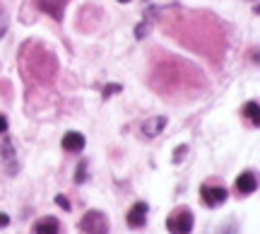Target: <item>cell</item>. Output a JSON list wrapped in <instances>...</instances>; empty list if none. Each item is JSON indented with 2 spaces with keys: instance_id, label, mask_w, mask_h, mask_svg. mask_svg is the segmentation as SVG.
I'll use <instances>...</instances> for the list:
<instances>
[{
  "instance_id": "30bf717a",
  "label": "cell",
  "mask_w": 260,
  "mask_h": 234,
  "mask_svg": "<svg viewBox=\"0 0 260 234\" xmlns=\"http://www.w3.org/2000/svg\"><path fill=\"white\" fill-rule=\"evenodd\" d=\"M243 113L251 119L253 126H260V106H258V102H248L246 106H243Z\"/></svg>"
},
{
  "instance_id": "6da1fadb",
  "label": "cell",
  "mask_w": 260,
  "mask_h": 234,
  "mask_svg": "<svg viewBox=\"0 0 260 234\" xmlns=\"http://www.w3.org/2000/svg\"><path fill=\"white\" fill-rule=\"evenodd\" d=\"M80 229L84 234H106L109 232V220H106L102 210H89L80 220Z\"/></svg>"
},
{
  "instance_id": "2e32d148",
  "label": "cell",
  "mask_w": 260,
  "mask_h": 234,
  "mask_svg": "<svg viewBox=\"0 0 260 234\" xmlns=\"http://www.w3.org/2000/svg\"><path fill=\"white\" fill-rule=\"evenodd\" d=\"M5 131H8V119H5V116L0 113V135H3Z\"/></svg>"
},
{
  "instance_id": "7a4b0ae2",
  "label": "cell",
  "mask_w": 260,
  "mask_h": 234,
  "mask_svg": "<svg viewBox=\"0 0 260 234\" xmlns=\"http://www.w3.org/2000/svg\"><path fill=\"white\" fill-rule=\"evenodd\" d=\"M167 229L171 234H190V229H193V215H190V210L183 208V210H176L174 215H169Z\"/></svg>"
},
{
  "instance_id": "e0dca14e",
  "label": "cell",
  "mask_w": 260,
  "mask_h": 234,
  "mask_svg": "<svg viewBox=\"0 0 260 234\" xmlns=\"http://www.w3.org/2000/svg\"><path fill=\"white\" fill-rule=\"evenodd\" d=\"M8 225H10V215L0 213V227H8Z\"/></svg>"
},
{
  "instance_id": "4fadbf2b",
  "label": "cell",
  "mask_w": 260,
  "mask_h": 234,
  "mask_svg": "<svg viewBox=\"0 0 260 234\" xmlns=\"http://www.w3.org/2000/svg\"><path fill=\"white\" fill-rule=\"evenodd\" d=\"M116 92H121V87H118V84H109V87L104 90V99H109V97L116 94Z\"/></svg>"
},
{
  "instance_id": "52a82bcc",
  "label": "cell",
  "mask_w": 260,
  "mask_h": 234,
  "mask_svg": "<svg viewBox=\"0 0 260 234\" xmlns=\"http://www.w3.org/2000/svg\"><path fill=\"white\" fill-rule=\"evenodd\" d=\"M84 148V135L77 131H68L63 135V150L68 152H80Z\"/></svg>"
},
{
  "instance_id": "277c9868",
  "label": "cell",
  "mask_w": 260,
  "mask_h": 234,
  "mask_svg": "<svg viewBox=\"0 0 260 234\" xmlns=\"http://www.w3.org/2000/svg\"><path fill=\"white\" fill-rule=\"evenodd\" d=\"M147 210H149L147 203H142V200H140V203H135V206L128 210V225L133 227V229L142 227V225H145V220H147Z\"/></svg>"
},
{
  "instance_id": "8992f818",
  "label": "cell",
  "mask_w": 260,
  "mask_h": 234,
  "mask_svg": "<svg viewBox=\"0 0 260 234\" xmlns=\"http://www.w3.org/2000/svg\"><path fill=\"white\" fill-rule=\"evenodd\" d=\"M164 128H167V119H164V116H154V119L145 121V126H142V135H145V138H157Z\"/></svg>"
},
{
  "instance_id": "8fae6325",
  "label": "cell",
  "mask_w": 260,
  "mask_h": 234,
  "mask_svg": "<svg viewBox=\"0 0 260 234\" xmlns=\"http://www.w3.org/2000/svg\"><path fill=\"white\" fill-rule=\"evenodd\" d=\"M84 169H87V162H80V164H77V171H75V184H82L84 179Z\"/></svg>"
},
{
  "instance_id": "3957f363",
  "label": "cell",
  "mask_w": 260,
  "mask_h": 234,
  "mask_svg": "<svg viewBox=\"0 0 260 234\" xmlns=\"http://www.w3.org/2000/svg\"><path fill=\"white\" fill-rule=\"evenodd\" d=\"M200 198H203L205 206H222L224 200H226V188L224 186H203L200 188Z\"/></svg>"
},
{
  "instance_id": "9a60e30c",
  "label": "cell",
  "mask_w": 260,
  "mask_h": 234,
  "mask_svg": "<svg viewBox=\"0 0 260 234\" xmlns=\"http://www.w3.org/2000/svg\"><path fill=\"white\" fill-rule=\"evenodd\" d=\"M56 203L63 208V210H70V200H68L65 196H56Z\"/></svg>"
},
{
  "instance_id": "5b68a950",
  "label": "cell",
  "mask_w": 260,
  "mask_h": 234,
  "mask_svg": "<svg viewBox=\"0 0 260 234\" xmlns=\"http://www.w3.org/2000/svg\"><path fill=\"white\" fill-rule=\"evenodd\" d=\"M255 188H258V179L253 171H243L241 177L236 179V191L241 196H251V193H255Z\"/></svg>"
},
{
  "instance_id": "ba28073f",
  "label": "cell",
  "mask_w": 260,
  "mask_h": 234,
  "mask_svg": "<svg viewBox=\"0 0 260 234\" xmlns=\"http://www.w3.org/2000/svg\"><path fill=\"white\" fill-rule=\"evenodd\" d=\"M39 8L44 10V12H48L53 19H63V8H65V0H37Z\"/></svg>"
},
{
  "instance_id": "5bb4252c",
  "label": "cell",
  "mask_w": 260,
  "mask_h": 234,
  "mask_svg": "<svg viewBox=\"0 0 260 234\" xmlns=\"http://www.w3.org/2000/svg\"><path fill=\"white\" fill-rule=\"evenodd\" d=\"M186 152H188V148H186V145H181V148H176V155H174V162H176V164H178V162L183 159V155H186Z\"/></svg>"
},
{
  "instance_id": "ac0fdd59",
  "label": "cell",
  "mask_w": 260,
  "mask_h": 234,
  "mask_svg": "<svg viewBox=\"0 0 260 234\" xmlns=\"http://www.w3.org/2000/svg\"><path fill=\"white\" fill-rule=\"evenodd\" d=\"M118 3H130V0H118Z\"/></svg>"
},
{
  "instance_id": "9c48e42d",
  "label": "cell",
  "mask_w": 260,
  "mask_h": 234,
  "mask_svg": "<svg viewBox=\"0 0 260 234\" xmlns=\"http://www.w3.org/2000/svg\"><path fill=\"white\" fill-rule=\"evenodd\" d=\"M34 234H60V225L56 217H41L34 225Z\"/></svg>"
},
{
  "instance_id": "7c38bea8",
  "label": "cell",
  "mask_w": 260,
  "mask_h": 234,
  "mask_svg": "<svg viewBox=\"0 0 260 234\" xmlns=\"http://www.w3.org/2000/svg\"><path fill=\"white\" fill-rule=\"evenodd\" d=\"M147 32H149V24H147V22H142V24H138V29H135V37L142 39Z\"/></svg>"
}]
</instances>
